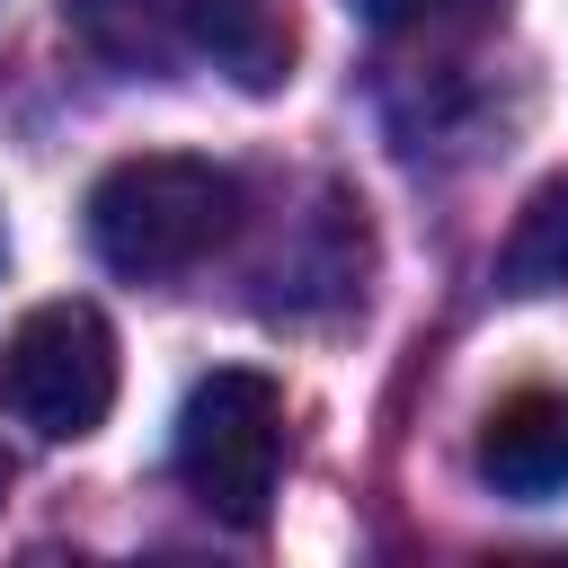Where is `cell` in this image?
<instances>
[{
    "label": "cell",
    "instance_id": "obj_1",
    "mask_svg": "<svg viewBox=\"0 0 568 568\" xmlns=\"http://www.w3.org/2000/svg\"><path fill=\"white\" fill-rule=\"evenodd\" d=\"M231 222H240V178L195 151H133L89 186V248L133 284H169L204 266L231 240Z\"/></svg>",
    "mask_w": 568,
    "mask_h": 568
},
{
    "label": "cell",
    "instance_id": "obj_2",
    "mask_svg": "<svg viewBox=\"0 0 568 568\" xmlns=\"http://www.w3.org/2000/svg\"><path fill=\"white\" fill-rule=\"evenodd\" d=\"M178 479L222 524H266V497L284 479V390L248 364H222L178 408Z\"/></svg>",
    "mask_w": 568,
    "mask_h": 568
},
{
    "label": "cell",
    "instance_id": "obj_3",
    "mask_svg": "<svg viewBox=\"0 0 568 568\" xmlns=\"http://www.w3.org/2000/svg\"><path fill=\"white\" fill-rule=\"evenodd\" d=\"M0 408L44 444H80L115 408V328L89 302H36L0 337Z\"/></svg>",
    "mask_w": 568,
    "mask_h": 568
},
{
    "label": "cell",
    "instance_id": "obj_4",
    "mask_svg": "<svg viewBox=\"0 0 568 568\" xmlns=\"http://www.w3.org/2000/svg\"><path fill=\"white\" fill-rule=\"evenodd\" d=\"M479 479L497 497H568V390H506L479 417Z\"/></svg>",
    "mask_w": 568,
    "mask_h": 568
},
{
    "label": "cell",
    "instance_id": "obj_5",
    "mask_svg": "<svg viewBox=\"0 0 568 568\" xmlns=\"http://www.w3.org/2000/svg\"><path fill=\"white\" fill-rule=\"evenodd\" d=\"M213 0H62V27L106 62V71H178L204 53Z\"/></svg>",
    "mask_w": 568,
    "mask_h": 568
},
{
    "label": "cell",
    "instance_id": "obj_6",
    "mask_svg": "<svg viewBox=\"0 0 568 568\" xmlns=\"http://www.w3.org/2000/svg\"><path fill=\"white\" fill-rule=\"evenodd\" d=\"M204 62H222L240 89H275L293 71V9L284 0H213Z\"/></svg>",
    "mask_w": 568,
    "mask_h": 568
},
{
    "label": "cell",
    "instance_id": "obj_7",
    "mask_svg": "<svg viewBox=\"0 0 568 568\" xmlns=\"http://www.w3.org/2000/svg\"><path fill=\"white\" fill-rule=\"evenodd\" d=\"M497 275H506V293H559V284H568V169L524 195Z\"/></svg>",
    "mask_w": 568,
    "mask_h": 568
},
{
    "label": "cell",
    "instance_id": "obj_8",
    "mask_svg": "<svg viewBox=\"0 0 568 568\" xmlns=\"http://www.w3.org/2000/svg\"><path fill=\"white\" fill-rule=\"evenodd\" d=\"M497 0H355L364 27L382 36H453V27H479Z\"/></svg>",
    "mask_w": 568,
    "mask_h": 568
},
{
    "label": "cell",
    "instance_id": "obj_9",
    "mask_svg": "<svg viewBox=\"0 0 568 568\" xmlns=\"http://www.w3.org/2000/svg\"><path fill=\"white\" fill-rule=\"evenodd\" d=\"M0 479H9V470H0Z\"/></svg>",
    "mask_w": 568,
    "mask_h": 568
}]
</instances>
